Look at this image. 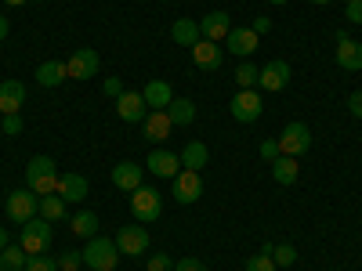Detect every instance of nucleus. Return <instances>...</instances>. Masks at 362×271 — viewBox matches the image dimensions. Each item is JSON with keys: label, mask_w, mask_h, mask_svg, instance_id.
I'll use <instances>...</instances> for the list:
<instances>
[{"label": "nucleus", "mask_w": 362, "mask_h": 271, "mask_svg": "<svg viewBox=\"0 0 362 271\" xmlns=\"http://www.w3.org/2000/svg\"><path fill=\"white\" fill-rule=\"evenodd\" d=\"M283 152H279V141H261V159L264 163H276Z\"/></svg>", "instance_id": "obj_35"}, {"label": "nucleus", "mask_w": 362, "mask_h": 271, "mask_svg": "<svg viewBox=\"0 0 362 271\" xmlns=\"http://www.w3.org/2000/svg\"><path fill=\"white\" fill-rule=\"evenodd\" d=\"M206 163H210V152H206L203 141H189L185 148H181V167L185 170H203Z\"/></svg>", "instance_id": "obj_24"}, {"label": "nucleus", "mask_w": 362, "mask_h": 271, "mask_svg": "<svg viewBox=\"0 0 362 271\" xmlns=\"http://www.w3.org/2000/svg\"><path fill=\"white\" fill-rule=\"evenodd\" d=\"M203 195V177H199V170H177V177H174V199L181 203V206H189V203H196Z\"/></svg>", "instance_id": "obj_9"}, {"label": "nucleus", "mask_w": 362, "mask_h": 271, "mask_svg": "<svg viewBox=\"0 0 362 271\" xmlns=\"http://www.w3.org/2000/svg\"><path fill=\"white\" fill-rule=\"evenodd\" d=\"M141 98H145L148 109H167V105L174 102V90H170L167 80H148L145 90H141Z\"/></svg>", "instance_id": "obj_21"}, {"label": "nucleus", "mask_w": 362, "mask_h": 271, "mask_svg": "<svg viewBox=\"0 0 362 271\" xmlns=\"http://www.w3.org/2000/svg\"><path fill=\"white\" fill-rule=\"evenodd\" d=\"M40 217L51 221V224L62 221V217H66V199L54 195V192H51V195H40Z\"/></svg>", "instance_id": "obj_27"}, {"label": "nucleus", "mask_w": 362, "mask_h": 271, "mask_svg": "<svg viewBox=\"0 0 362 271\" xmlns=\"http://www.w3.org/2000/svg\"><path fill=\"white\" fill-rule=\"evenodd\" d=\"M54 195H62L66 203L87 199V177H80V174H62V177H58V185H54Z\"/></svg>", "instance_id": "obj_17"}, {"label": "nucleus", "mask_w": 362, "mask_h": 271, "mask_svg": "<svg viewBox=\"0 0 362 271\" xmlns=\"http://www.w3.org/2000/svg\"><path fill=\"white\" fill-rule=\"evenodd\" d=\"M141 124H145V138L148 141H167L170 138V116H167V109H153V112H148L145 119H141Z\"/></svg>", "instance_id": "obj_18"}, {"label": "nucleus", "mask_w": 362, "mask_h": 271, "mask_svg": "<svg viewBox=\"0 0 362 271\" xmlns=\"http://www.w3.org/2000/svg\"><path fill=\"white\" fill-rule=\"evenodd\" d=\"M290 83V66L286 62H268L264 69H257V87L268 90V95H276Z\"/></svg>", "instance_id": "obj_12"}, {"label": "nucleus", "mask_w": 362, "mask_h": 271, "mask_svg": "<svg viewBox=\"0 0 362 271\" xmlns=\"http://www.w3.org/2000/svg\"><path fill=\"white\" fill-rule=\"evenodd\" d=\"M58 267H62V271H76V267H83V253H66V257H58Z\"/></svg>", "instance_id": "obj_38"}, {"label": "nucleus", "mask_w": 362, "mask_h": 271, "mask_svg": "<svg viewBox=\"0 0 362 271\" xmlns=\"http://www.w3.org/2000/svg\"><path fill=\"white\" fill-rule=\"evenodd\" d=\"M348 4H351V0H348Z\"/></svg>", "instance_id": "obj_50"}, {"label": "nucleus", "mask_w": 362, "mask_h": 271, "mask_svg": "<svg viewBox=\"0 0 362 271\" xmlns=\"http://www.w3.org/2000/svg\"><path fill=\"white\" fill-rule=\"evenodd\" d=\"M62 80H66V62H44L37 69V83L40 87H58Z\"/></svg>", "instance_id": "obj_28"}, {"label": "nucleus", "mask_w": 362, "mask_h": 271, "mask_svg": "<svg viewBox=\"0 0 362 271\" xmlns=\"http://www.w3.org/2000/svg\"><path fill=\"white\" fill-rule=\"evenodd\" d=\"M4 246H11V243H8V231L0 228V250H4Z\"/></svg>", "instance_id": "obj_45"}, {"label": "nucleus", "mask_w": 362, "mask_h": 271, "mask_svg": "<svg viewBox=\"0 0 362 271\" xmlns=\"http://www.w3.org/2000/svg\"><path fill=\"white\" fill-rule=\"evenodd\" d=\"M337 66L341 69H348V73H358L362 69V44L358 40H341L337 44Z\"/></svg>", "instance_id": "obj_22"}, {"label": "nucleus", "mask_w": 362, "mask_h": 271, "mask_svg": "<svg viewBox=\"0 0 362 271\" xmlns=\"http://www.w3.org/2000/svg\"><path fill=\"white\" fill-rule=\"evenodd\" d=\"M268 167H272V177H276L279 185H293L297 174H300V167H297V159H293V156H279L276 163H268Z\"/></svg>", "instance_id": "obj_26"}, {"label": "nucleus", "mask_w": 362, "mask_h": 271, "mask_svg": "<svg viewBox=\"0 0 362 271\" xmlns=\"http://www.w3.org/2000/svg\"><path fill=\"white\" fill-rule=\"evenodd\" d=\"M276 141H279V152L283 156H293L297 159V156H305L308 148H312V131L305 124H286Z\"/></svg>", "instance_id": "obj_6"}, {"label": "nucleus", "mask_w": 362, "mask_h": 271, "mask_svg": "<svg viewBox=\"0 0 362 271\" xmlns=\"http://www.w3.org/2000/svg\"><path fill=\"white\" fill-rule=\"evenodd\" d=\"M8 29H11V22H8L4 15H0V40H4V37H8Z\"/></svg>", "instance_id": "obj_44"}, {"label": "nucleus", "mask_w": 362, "mask_h": 271, "mask_svg": "<svg viewBox=\"0 0 362 271\" xmlns=\"http://www.w3.org/2000/svg\"><path fill=\"white\" fill-rule=\"evenodd\" d=\"M344 15H348V22H355V25H362V0H351V4L344 8Z\"/></svg>", "instance_id": "obj_40"}, {"label": "nucleus", "mask_w": 362, "mask_h": 271, "mask_svg": "<svg viewBox=\"0 0 362 271\" xmlns=\"http://www.w3.org/2000/svg\"><path fill=\"white\" fill-rule=\"evenodd\" d=\"M272 260H276V267H290L297 260V250L293 246H272Z\"/></svg>", "instance_id": "obj_34"}, {"label": "nucleus", "mask_w": 362, "mask_h": 271, "mask_svg": "<svg viewBox=\"0 0 362 271\" xmlns=\"http://www.w3.org/2000/svg\"><path fill=\"white\" fill-rule=\"evenodd\" d=\"M25 271H62V267H58V260H51L44 253H33V257L25 260Z\"/></svg>", "instance_id": "obj_33"}, {"label": "nucleus", "mask_w": 362, "mask_h": 271, "mask_svg": "<svg viewBox=\"0 0 362 271\" xmlns=\"http://www.w3.org/2000/svg\"><path fill=\"white\" fill-rule=\"evenodd\" d=\"M98 62H102L98 51L80 47V51L69 58V62H66V76H69V80H90V76L98 73Z\"/></svg>", "instance_id": "obj_10"}, {"label": "nucleus", "mask_w": 362, "mask_h": 271, "mask_svg": "<svg viewBox=\"0 0 362 271\" xmlns=\"http://www.w3.org/2000/svg\"><path fill=\"white\" fill-rule=\"evenodd\" d=\"M192 62H196L199 69H218V66L225 62V51H221L214 40H199V44L192 47Z\"/></svg>", "instance_id": "obj_20"}, {"label": "nucleus", "mask_w": 362, "mask_h": 271, "mask_svg": "<svg viewBox=\"0 0 362 271\" xmlns=\"http://www.w3.org/2000/svg\"><path fill=\"white\" fill-rule=\"evenodd\" d=\"M348 109H351L355 119H362V90H355V95L348 98Z\"/></svg>", "instance_id": "obj_41"}, {"label": "nucleus", "mask_w": 362, "mask_h": 271, "mask_svg": "<svg viewBox=\"0 0 362 271\" xmlns=\"http://www.w3.org/2000/svg\"><path fill=\"white\" fill-rule=\"evenodd\" d=\"M25 185L33 188L37 195H51L54 185H58V170H54V159L51 156H33L25 167Z\"/></svg>", "instance_id": "obj_1"}, {"label": "nucleus", "mask_w": 362, "mask_h": 271, "mask_svg": "<svg viewBox=\"0 0 362 271\" xmlns=\"http://www.w3.org/2000/svg\"><path fill=\"white\" fill-rule=\"evenodd\" d=\"M225 44H228V51L235 58H250L257 51V33H254V29H235L232 25V33L225 37Z\"/></svg>", "instance_id": "obj_16"}, {"label": "nucleus", "mask_w": 362, "mask_h": 271, "mask_svg": "<svg viewBox=\"0 0 362 271\" xmlns=\"http://www.w3.org/2000/svg\"><path fill=\"white\" fill-rule=\"evenodd\" d=\"M0 127H4V134H8V138L22 134V119H18V112H8V116H4V124H0Z\"/></svg>", "instance_id": "obj_36"}, {"label": "nucleus", "mask_w": 362, "mask_h": 271, "mask_svg": "<svg viewBox=\"0 0 362 271\" xmlns=\"http://www.w3.org/2000/svg\"><path fill=\"white\" fill-rule=\"evenodd\" d=\"M177 167H181V156L167 152V148H153L145 159V170H153L156 177H170V181L177 177Z\"/></svg>", "instance_id": "obj_14"}, {"label": "nucleus", "mask_w": 362, "mask_h": 271, "mask_svg": "<svg viewBox=\"0 0 362 271\" xmlns=\"http://www.w3.org/2000/svg\"><path fill=\"white\" fill-rule=\"evenodd\" d=\"M116 112L124 124H141V119L148 116V105L141 98V90H124V95L116 98Z\"/></svg>", "instance_id": "obj_11"}, {"label": "nucleus", "mask_w": 362, "mask_h": 271, "mask_svg": "<svg viewBox=\"0 0 362 271\" xmlns=\"http://www.w3.org/2000/svg\"><path fill=\"white\" fill-rule=\"evenodd\" d=\"M167 116H170L174 127H189L192 119H196V105H192L189 98H174V102L167 105Z\"/></svg>", "instance_id": "obj_25"}, {"label": "nucleus", "mask_w": 362, "mask_h": 271, "mask_svg": "<svg viewBox=\"0 0 362 271\" xmlns=\"http://www.w3.org/2000/svg\"><path fill=\"white\" fill-rule=\"evenodd\" d=\"M69 224H73V231L83 235V239H95V235H98V217L90 214V210H80V214H76Z\"/></svg>", "instance_id": "obj_30"}, {"label": "nucleus", "mask_w": 362, "mask_h": 271, "mask_svg": "<svg viewBox=\"0 0 362 271\" xmlns=\"http://www.w3.org/2000/svg\"><path fill=\"white\" fill-rule=\"evenodd\" d=\"M163 4H167V0H163Z\"/></svg>", "instance_id": "obj_49"}, {"label": "nucleus", "mask_w": 362, "mask_h": 271, "mask_svg": "<svg viewBox=\"0 0 362 271\" xmlns=\"http://www.w3.org/2000/svg\"><path fill=\"white\" fill-rule=\"evenodd\" d=\"M37 210H40V195H37L33 188H15V192H8V217H11L15 224L33 221Z\"/></svg>", "instance_id": "obj_4"}, {"label": "nucleus", "mask_w": 362, "mask_h": 271, "mask_svg": "<svg viewBox=\"0 0 362 271\" xmlns=\"http://www.w3.org/2000/svg\"><path fill=\"white\" fill-rule=\"evenodd\" d=\"M312 4H329V0H312Z\"/></svg>", "instance_id": "obj_48"}, {"label": "nucleus", "mask_w": 362, "mask_h": 271, "mask_svg": "<svg viewBox=\"0 0 362 271\" xmlns=\"http://www.w3.org/2000/svg\"><path fill=\"white\" fill-rule=\"evenodd\" d=\"M148 271H174V264H170L167 253H153L148 257Z\"/></svg>", "instance_id": "obj_37"}, {"label": "nucleus", "mask_w": 362, "mask_h": 271, "mask_svg": "<svg viewBox=\"0 0 362 271\" xmlns=\"http://www.w3.org/2000/svg\"><path fill=\"white\" fill-rule=\"evenodd\" d=\"M116 250L124 257H145L148 253V231L141 224H124L116 231Z\"/></svg>", "instance_id": "obj_7"}, {"label": "nucleus", "mask_w": 362, "mask_h": 271, "mask_svg": "<svg viewBox=\"0 0 362 271\" xmlns=\"http://www.w3.org/2000/svg\"><path fill=\"white\" fill-rule=\"evenodd\" d=\"M232 33V18H228V11H210L203 22H199V37L203 40H225Z\"/></svg>", "instance_id": "obj_15"}, {"label": "nucleus", "mask_w": 362, "mask_h": 271, "mask_svg": "<svg viewBox=\"0 0 362 271\" xmlns=\"http://www.w3.org/2000/svg\"><path fill=\"white\" fill-rule=\"evenodd\" d=\"M232 116L239 119V124H254V119L261 116V109H264V98H261V90H235V98H232Z\"/></svg>", "instance_id": "obj_8"}, {"label": "nucleus", "mask_w": 362, "mask_h": 271, "mask_svg": "<svg viewBox=\"0 0 362 271\" xmlns=\"http://www.w3.org/2000/svg\"><path fill=\"white\" fill-rule=\"evenodd\" d=\"M174 271H206V267H203V260H196V257H181V260L174 264Z\"/></svg>", "instance_id": "obj_39"}, {"label": "nucleus", "mask_w": 362, "mask_h": 271, "mask_svg": "<svg viewBox=\"0 0 362 271\" xmlns=\"http://www.w3.org/2000/svg\"><path fill=\"white\" fill-rule=\"evenodd\" d=\"M4 4H11V8H22V4H25V0H4Z\"/></svg>", "instance_id": "obj_46"}, {"label": "nucleus", "mask_w": 362, "mask_h": 271, "mask_svg": "<svg viewBox=\"0 0 362 271\" xmlns=\"http://www.w3.org/2000/svg\"><path fill=\"white\" fill-rule=\"evenodd\" d=\"M250 29H254L257 37H264L268 29H272V18H264V15H261V18H254V25H250Z\"/></svg>", "instance_id": "obj_43"}, {"label": "nucleus", "mask_w": 362, "mask_h": 271, "mask_svg": "<svg viewBox=\"0 0 362 271\" xmlns=\"http://www.w3.org/2000/svg\"><path fill=\"white\" fill-rule=\"evenodd\" d=\"M105 95H109V98H119V95H124V83H119L116 76H112V80H105Z\"/></svg>", "instance_id": "obj_42"}, {"label": "nucleus", "mask_w": 362, "mask_h": 271, "mask_svg": "<svg viewBox=\"0 0 362 271\" xmlns=\"http://www.w3.org/2000/svg\"><path fill=\"white\" fill-rule=\"evenodd\" d=\"M18 246L33 257V253H44L51 246V221L44 217H33V221H25L22 224V239H18Z\"/></svg>", "instance_id": "obj_5"}, {"label": "nucleus", "mask_w": 362, "mask_h": 271, "mask_svg": "<svg viewBox=\"0 0 362 271\" xmlns=\"http://www.w3.org/2000/svg\"><path fill=\"white\" fill-rule=\"evenodd\" d=\"M25 260H29V253L22 246H4L0 250V271H25Z\"/></svg>", "instance_id": "obj_29"}, {"label": "nucleus", "mask_w": 362, "mask_h": 271, "mask_svg": "<svg viewBox=\"0 0 362 271\" xmlns=\"http://www.w3.org/2000/svg\"><path fill=\"white\" fill-rule=\"evenodd\" d=\"M141 177H145V167H138V163H131V159H124V163L112 167V185H116L119 192L141 188Z\"/></svg>", "instance_id": "obj_13"}, {"label": "nucleus", "mask_w": 362, "mask_h": 271, "mask_svg": "<svg viewBox=\"0 0 362 271\" xmlns=\"http://www.w3.org/2000/svg\"><path fill=\"white\" fill-rule=\"evenodd\" d=\"M170 37H174V44H181V47H196L203 37H199V22H192V18H177L174 25H170Z\"/></svg>", "instance_id": "obj_23"}, {"label": "nucleus", "mask_w": 362, "mask_h": 271, "mask_svg": "<svg viewBox=\"0 0 362 271\" xmlns=\"http://www.w3.org/2000/svg\"><path fill=\"white\" fill-rule=\"evenodd\" d=\"M247 271H276V260H272V246H264L261 253H254L247 260Z\"/></svg>", "instance_id": "obj_31"}, {"label": "nucleus", "mask_w": 362, "mask_h": 271, "mask_svg": "<svg viewBox=\"0 0 362 271\" xmlns=\"http://www.w3.org/2000/svg\"><path fill=\"white\" fill-rule=\"evenodd\" d=\"M131 214H134V221H141V224H153V221L163 214L160 192H156V188H134V192H131Z\"/></svg>", "instance_id": "obj_2"}, {"label": "nucleus", "mask_w": 362, "mask_h": 271, "mask_svg": "<svg viewBox=\"0 0 362 271\" xmlns=\"http://www.w3.org/2000/svg\"><path fill=\"white\" fill-rule=\"evenodd\" d=\"M235 83H239V90H250V87L257 83V66L243 62V66L235 69Z\"/></svg>", "instance_id": "obj_32"}, {"label": "nucleus", "mask_w": 362, "mask_h": 271, "mask_svg": "<svg viewBox=\"0 0 362 271\" xmlns=\"http://www.w3.org/2000/svg\"><path fill=\"white\" fill-rule=\"evenodd\" d=\"M116 260H119V250H116V243H109V239H90L87 243V250H83V264L90 267V271H112L116 267Z\"/></svg>", "instance_id": "obj_3"}, {"label": "nucleus", "mask_w": 362, "mask_h": 271, "mask_svg": "<svg viewBox=\"0 0 362 271\" xmlns=\"http://www.w3.org/2000/svg\"><path fill=\"white\" fill-rule=\"evenodd\" d=\"M22 102H25V83L22 80H4L0 83V112H18L22 109Z\"/></svg>", "instance_id": "obj_19"}, {"label": "nucleus", "mask_w": 362, "mask_h": 271, "mask_svg": "<svg viewBox=\"0 0 362 271\" xmlns=\"http://www.w3.org/2000/svg\"><path fill=\"white\" fill-rule=\"evenodd\" d=\"M268 4H286V0H268Z\"/></svg>", "instance_id": "obj_47"}]
</instances>
